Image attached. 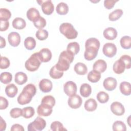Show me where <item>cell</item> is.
<instances>
[{
    "label": "cell",
    "mask_w": 131,
    "mask_h": 131,
    "mask_svg": "<svg viewBox=\"0 0 131 131\" xmlns=\"http://www.w3.org/2000/svg\"><path fill=\"white\" fill-rule=\"evenodd\" d=\"M36 89L35 86L29 83L26 85L17 97V102L20 105L27 104L30 102L32 97L36 94Z\"/></svg>",
    "instance_id": "6da1fadb"
},
{
    "label": "cell",
    "mask_w": 131,
    "mask_h": 131,
    "mask_svg": "<svg viewBox=\"0 0 131 131\" xmlns=\"http://www.w3.org/2000/svg\"><path fill=\"white\" fill-rule=\"evenodd\" d=\"M74 59V55L67 50L63 51L60 54L57 63L55 64L57 69L60 71H67Z\"/></svg>",
    "instance_id": "7a4b0ae2"
},
{
    "label": "cell",
    "mask_w": 131,
    "mask_h": 131,
    "mask_svg": "<svg viewBox=\"0 0 131 131\" xmlns=\"http://www.w3.org/2000/svg\"><path fill=\"white\" fill-rule=\"evenodd\" d=\"M59 31L66 38L69 39H73L78 35L77 31L75 29L73 26L69 23H63L59 27Z\"/></svg>",
    "instance_id": "3957f363"
},
{
    "label": "cell",
    "mask_w": 131,
    "mask_h": 131,
    "mask_svg": "<svg viewBox=\"0 0 131 131\" xmlns=\"http://www.w3.org/2000/svg\"><path fill=\"white\" fill-rule=\"evenodd\" d=\"M41 62L38 56V53L36 52L32 54L27 60L25 64V68L28 71L34 72L39 68Z\"/></svg>",
    "instance_id": "277c9868"
},
{
    "label": "cell",
    "mask_w": 131,
    "mask_h": 131,
    "mask_svg": "<svg viewBox=\"0 0 131 131\" xmlns=\"http://www.w3.org/2000/svg\"><path fill=\"white\" fill-rule=\"evenodd\" d=\"M46 126V121L40 117H37L34 121L31 122L28 125L29 131H40L45 128Z\"/></svg>",
    "instance_id": "5b68a950"
},
{
    "label": "cell",
    "mask_w": 131,
    "mask_h": 131,
    "mask_svg": "<svg viewBox=\"0 0 131 131\" xmlns=\"http://www.w3.org/2000/svg\"><path fill=\"white\" fill-rule=\"evenodd\" d=\"M102 51L105 56L109 58H112L116 54L117 47L113 43L107 42L104 45Z\"/></svg>",
    "instance_id": "8992f818"
},
{
    "label": "cell",
    "mask_w": 131,
    "mask_h": 131,
    "mask_svg": "<svg viewBox=\"0 0 131 131\" xmlns=\"http://www.w3.org/2000/svg\"><path fill=\"white\" fill-rule=\"evenodd\" d=\"M37 2L41 6V9L43 13L46 15H51L54 11V8L52 2L51 0L37 1Z\"/></svg>",
    "instance_id": "52a82bcc"
},
{
    "label": "cell",
    "mask_w": 131,
    "mask_h": 131,
    "mask_svg": "<svg viewBox=\"0 0 131 131\" xmlns=\"http://www.w3.org/2000/svg\"><path fill=\"white\" fill-rule=\"evenodd\" d=\"M77 88L76 83L72 81H68L64 84V92L69 97L75 95L77 92Z\"/></svg>",
    "instance_id": "ba28073f"
},
{
    "label": "cell",
    "mask_w": 131,
    "mask_h": 131,
    "mask_svg": "<svg viewBox=\"0 0 131 131\" xmlns=\"http://www.w3.org/2000/svg\"><path fill=\"white\" fill-rule=\"evenodd\" d=\"M82 103V100L81 97L77 95H74L70 96L68 99V103L69 106L72 108L76 109L80 107Z\"/></svg>",
    "instance_id": "9c48e42d"
},
{
    "label": "cell",
    "mask_w": 131,
    "mask_h": 131,
    "mask_svg": "<svg viewBox=\"0 0 131 131\" xmlns=\"http://www.w3.org/2000/svg\"><path fill=\"white\" fill-rule=\"evenodd\" d=\"M53 111V107L49 105L42 103L38 105L37 108V113L39 116L47 117L50 116Z\"/></svg>",
    "instance_id": "30bf717a"
},
{
    "label": "cell",
    "mask_w": 131,
    "mask_h": 131,
    "mask_svg": "<svg viewBox=\"0 0 131 131\" xmlns=\"http://www.w3.org/2000/svg\"><path fill=\"white\" fill-rule=\"evenodd\" d=\"M38 53V56L41 62H48L52 58L51 51L48 48H43Z\"/></svg>",
    "instance_id": "8fae6325"
},
{
    "label": "cell",
    "mask_w": 131,
    "mask_h": 131,
    "mask_svg": "<svg viewBox=\"0 0 131 131\" xmlns=\"http://www.w3.org/2000/svg\"><path fill=\"white\" fill-rule=\"evenodd\" d=\"M111 110L112 112L116 116H122L125 112L124 106L119 102L115 101L111 105Z\"/></svg>",
    "instance_id": "7c38bea8"
},
{
    "label": "cell",
    "mask_w": 131,
    "mask_h": 131,
    "mask_svg": "<svg viewBox=\"0 0 131 131\" xmlns=\"http://www.w3.org/2000/svg\"><path fill=\"white\" fill-rule=\"evenodd\" d=\"M98 50V49L93 47H85V50L84 53V58L89 61L93 60L96 57Z\"/></svg>",
    "instance_id": "4fadbf2b"
},
{
    "label": "cell",
    "mask_w": 131,
    "mask_h": 131,
    "mask_svg": "<svg viewBox=\"0 0 131 131\" xmlns=\"http://www.w3.org/2000/svg\"><path fill=\"white\" fill-rule=\"evenodd\" d=\"M8 40L9 44L14 47H17L20 42V36L16 32H10L8 36Z\"/></svg>",
    "instance_id": "5bb4252c"
},
{
    "label": "cell",
    "mask_w": 131,
    "mask_h": 131,
    "mask_svg": "<svg viewBox=\"0 0 131 131\" xmlns=\"http://www.w3.org/2000/svg\"><path fill=\"white\" fill-rule=\"evenodd\" d=\"M117 81L115 78L108 77L105 78L103 82V85L105 90L112 91L115 89L117 86Z\"/></svg>",
    "instance_id": "9a60e30c"
},
{
    "label": "cell",
    "mask_w": 131,
    "mask_h": 131,
    "mask_svg": "<svg viewBox=\"0 0 131 131\" xmlns=\"http://www.w3.org/2000/svg\"><path fill=\"white\" fill-rule=\"evenodd\" d=\"M39 88L40 91L43 93L50 92L53 88L52 82L48 79H42L39 83Z\"/></svg>",
    "instance_id": "2e32d148"
},
{
    "label": "cell",
    "mask_w": 131,
    "mask_h": 131,
    "mask_svg": "<svg viewBox=\"0 0 131 131\" xmlns=\"http://www.w3.org/2000/svg\"><path fill=\"white\" fill-rule=\"evenodd\" d=\"M103 35L104 38L106 39L112 40L116 38L117 36V31L113 27H108L103 31Z\"/></svg>",
    "instance_id": "e0dca14e"
},
{
    "label": "cell",
    "mask_w": 131,
    "mask_h": 131,
    "mask_svg": "<svg viewBox=\"0 0 131 131\" xmlns=\"http://www.w3.org/2000/svg\"><path fill=\"white\" fill-rule=\"evenodd\" d=\"M113 71L118 74H120L124 72L125 69H126V66L125 63L121 59L117 60L113 64Z\"/></svg>",
    "instance_id": "ac0fdd59"
},
{
    "label": "cell",
    "mask_w": 131,
    "mask_h": 131,
    "mask_svg": "<svg viewBox=\"0 0 131 131\" xmlns=\"http://www.w3.org/2000/svg\"><path fill=\"white\" fill-rule=\"evenodd\" d=\"M107 68L106 62L102 59H98L96 61L93 66V69L99 73L104 72Z\"/></svg>",
    "instance_id": "d6986e66"
},
{
    "label": "cell",
    "mask_w": 131,
    "mask_h": 131,
    "mask_svg": "<svg viewBox=\"0 0 131 131\" xmlns=\"http://www.w3.org/2000/svg\"><path fill=\"white\" fill-rule=\"evenodd\" d=\"M27 17L31 21L34 22L40 17L39 11L35 8H30L27 12Z\"/></svg>",
    "instance_id": "ffe728a7"
},
{
    "label": "cell",
    "mask_w": 131,
    "mask_h": 131,
    "mask_svg": "<svg viewBox=\"0 0 131 131\" xmlns=\"http://www.w3.org/2000/svg\"><path fill=\"white\" fill-rule=\"evenodd\" d=\"M17 87L13 83L9 84L6 86L5 93L7 96L10 98L14 97L17 94Z\"/></svg>",
    "instance_id": "44dd1931"
},
{
    "label": "cell",
    "mask_w": 131,
    "mask_h": 131,
    "mask_svg": "<svg viewBox=\"0 0 131 131\" xmlns=\"http://www.w3.org/2000/svg\"><path fill=\"white\" fill-rule=\"evenodd\" d=\"M121 93L125 96H129L131 93V85L130 83L127 81H123L121 82L119 86Z\"/></svg>",
    "instance_id": "7402d4cb"
},
{
    "label": "cell",
    "mask_w": 131,
    "mask_h": 131,
    "mask_svg": "<svg viewBox=\"0 0 131 131\" xmlns=\"http://www.w3.org/2000/svg\"><path fill=\"white\" fill-rule=\"evenodd\" d=\"M84 108L88 112H93L97 107V103L96 101L93 98L88 99L84 105Z\"/></svg>",
    "instance_id": "603a6c76"
},
{
    "label": "cell",
    "mask_w": 131,
    "mask_h": 131,
    "mask_svg": "<svg viewBox=\"0 0 131 131\" xmlns=\"http://www.w3.org/2000/svg\"><path fill=\"white\" fill-rule=\"evenodd\" d=\"M74 71L78 75H84L88 72L86 66L82 62H78L74 66Z\"/></svg>",
    "instance_id": "cb8c5ba5"
},
{
    "label": "cell",
    "mask_w": 131,
    "mask_h": 131,
    "mask_svg": "<svg viewBox=\"0 0 131 131\" xmlns=\"http://www.w3.org/2000/svg\"><path fill=\"white\" fill-rule=\"evenodd\" d=\"M15 82L18 85H23L25 83L27 80V75L22 72H18L15 75Z\"/></svg>",
    "instance_id": "d4e9b609"
},
{
    "label": "cell",
    "mask_w": 131,
    "mask_h": 131,
    "mask_svg": "<svg viewBox=\"0 0 131 131\" xmlns=\"http://www.w3.org/2000/svg\"><path fill=\"white\" fill-rule=\"evenodd\" d=\"M92 93V88L88 83H83L80 88V93L83 97H88Z\"/></svg>",
    "instance_id": "484cf974"
},
{
    "label": "cell",
    "mask_w": 131,
    "mask_h": 131,
    "mask_svg": "<svg viewBox=\"0 0 131 131\" xmlns=\"http://www.w3.org/2000/svg\"><path fill=\"white\" fill-rule=\"evenodd\" d=\"M26 21L21 17H16L12 21V26L16 29H23L26 27Z\"/></svg>",
    "instance_id": "4316f807"
},
{
    "label": "cell",
    "mask_w": 131,
    "mask_h": 131,
    "mask_svg": "<svg viewBox=\"0 0 131 131\" xmlns=\"http://www.w3.org/2000/svg\"><path fill=\"white\" fill-rule=\"evenodd\" d=\"M87 78L88 80L90 82L92 83H96L100 79L101 74L100 73L93 70L88 73Z\"/></svg>",
    "instance_id": "83f0119b"
},
{
    "label": "cell",
    "mask_w": 131,
    "mask_h": 131,
    "mask_svg": "<svg viewBox=\"0 0 131 131\" xmlns=\"http://www.w3.org/2000/svg\"><path fill=\"white\" fill-rule=\"evenodd\" d=\"M56 11L59 15H66L69 11V7L66 3L60 2L57 5Z\"/></svg>",
    "instance_id": "f1b7e54d"
},
{
    "label": "cell",
    "mask_w": 131,
    "mask_h": 131,
    "mask_svg": "<svg viewBox=\"0 0 131 131\" xmlns=\"http://www.w3.org/2000/svg\"><path fill=\"white\" fill-rule=\"evenodd\" d=\"M67 50L72 53L74 55L78 53L80 50V46L77 42H70L67 47Z\"/></svg>",
    "instance_id": "f546056e"
},
{
    "label": "cell",
    "mask_w": 131,
    "mask_h": 131,
    "mask_svg": "<svg viewBox=\"0 0 131 131\" xmlns=\"http://www.w3.org/2000/svg\"><path fill=\"white\" fill-rule=\"evenodd\" d=\"M24 46L26 49L32 50L36 47V41L33 37H28L25 39Z\"/></svg>",
    "instance_id": "4dcf8cb0"
},
{
    "label": "cell",
    "mask_w": 131,
    "mask_h": 131,
    "mask_svg": "<svg viewBox=\"0 0 131 131\" xmlns=\"http://www.w3.org/2000/svg\"><path fill=\"white\" fill-rule=\"evenodd\" d=\"M123 13V10L120 9H117L110 13L108 15V19L112 21H116L120 18Z\"/></svg>",
    "instance_id": "1f68e13d"
},
{
    "label": "cell",
    "mask_w": 131,
    "mask_h": 131,
    "mask_svg": "<svg viewBox=\"0 0 131 131\" xmlns=\"http://www.w3.org/2000/svg\"><path fill=\"white\" fill-rule=\"evenodd\" d=\"M121 47L124 49H129L131 48V38L129 36H124L120 40Z\"/></svg>",
    "instance_id": "d6a6232c"
},
{
    "label": "cell",
    "mask_w": 131,
    "mask_h": 131,
    "mask_svg": "<svg viewBox=\"0 0 131 131\" xmlns=\"http://www.w3.org/2000/svg\"><path fill=\"white\" fill-rule=\"evenodd\" d=\"M100 46V43L99 40L94 37L89 38L85 42V48L88 47H93L99 50Z\"/></svg>",
    "instance_id": "836d02e7"
},
{
    "label": "cell",
    "mask_w": 131,
    "mask_h": 131,
    "mask_svg": "<svg viewBox=\"0 0 131 131\" xmlns=\"http://www.w3.org/2000/svg\"><path fill=\"white\" fill-rule=\"evenodd\" d=\"M49 74L50 77L53 79H59L63 76V72L60 71L57 69L55 65L50 69Z\"/></svg>",
    "instance_id": "e575fe53"
},
{
    "label": "cell",
    "mask_w": 131,
    "mask_h": 131,
    "mask_svg": "<svg viewBox=\"0 0 131 131\" xmlns=\"http://www.w3.org/2000/svg\"><path fill=\"white\" fill-rule=\"evenodd\" d=\"M22 116L26 119L30 118L33 117L35 114V110L34 108L31 106H28L23 108Z\"/></svg>",
    "instance_id": "d590c367"
},
{
    "label": "cell",
    "mask_w": 131,
    "mask_h": 131,
    "mask_svg": "<svg viewBox=\"0 0 131 131\" xmlns=\"http://www.w3.org/2000/svg\"><path fill=\"white\" fill-rule=\"evenodd\" d=\"M0 79L1 82L4 84L9 83L12 79V75L9 72H4L1 74Z\"/></svg>",
    "instance_id": "8d00e7d4"
},
{
    "label": "cell",
    "mask_w": 131,
    "mask_h": 131,
    "mask_svg": "<svg viewBox=\"0 0 131 131\" xmlns=\"http://www.w3.org/2000/svg\"><path fill=\"white\" fill-rule=\"evenodd\" d=\"M113 130L114 131H125L126 130V125L121 121H116L113 124Z\"/></svg>",
    "instance_id": "74e56055"
},
{
    "label": "cell",
    "mask_w": 131,
    "mask_h": 131,
    "mask_svg": "<svg viewBox=\"0 0 131 131\" xmlns=\"http://www.w3.org/2000/svg\"><path fill=\"white\" fill-rule=\"evenodd\" d=\"M97 99L101 103H106L109 100V95L103 91L99 92L97 95Z\"/></svg>",
    "instance_id": "f35d334b"
},
{
    "label": "cell",
    "mask_w": 131,
    "mask_h": 131,
    "mask_svg": "<svg viewBox=\"0 0 131 131\" xmlns=\"http://www.w3.org/2000/svg\"><path fill=\"white\" fill-rule=\"evenodd\" d=\"M41 103L49 105L53 107L55 104V99L52 96L47 95L42 98Z\"/></svg>",
    "instance_id": "ab89813d"
},
{
    "label": "cell",
    "mask_w": 131,
    "mask_h": 131,
    "mask_svg": "<svg viewBox=\"0 0 131 131\" xmlns=\"http://www.w3.org/2000/svg\"><path fill=\"white\" fill-rule=\"evenodd\" d=\"M11 16V12L7 9L1 8L0 9V20H8Z\"/></svg>",
    "instance_id": "60d3db41"
},
{
    "label": "cell",
    "mask_w": 131,
    "mask_h": 131,
    "mask_svg": "<svg viewBox=\"0 0 131 131\" xmlns=\"http://www.w3.org/2000/svg\"><path fill=\"white\" fill-rule=\"evenodd\" d=\"M48 32L46 30L39 29L36 32V38L40 40H43L46 39L48 37Z\"/></svg>",
    "instance_id": "b9f144b4"
},
{
    "label": "cell",
    "mask_w": 131,
    "mask_h": 131,
    "mask_svg": "<svg viewBox=\"0 0 131 131\" xmlns=\"http://www.w3.org/2000/svg\"><path fill=\"white\" fill-rule=\"evenodd\" d=\"M51 129L53 131H61L67 130L64 128L62 124L58 121H55L53 122L51 124Z\"/></svg>",
    "instance_id": "7bdbcfd3"
},
{
    "label": "cell",
    "mask_w": 131,
    "mask_h": 131,
    "mask_svg": "<svg viewBox=\"0 0 131 131\" xmlns=\"http://www.w3.org/2000/svg\"><path fill=\"white\" fill-rule=\"evenodd\" d=\"M34 26L38 29H42L46 25V19L40 16L37 19L33 22Z\"/></svg>",
    "instance_id": "ee69618b"
},
{
    "label": "cell",
    "mask_w": 131,
    "mask_h": 131,
    "mask_svg": "<svg viewBox=\"0 0 131 131\" xmlns=\"http://www.w3.org/2000/svg\"><path fill=\"white\" fill-rule=\"evenodd\" d=\"M10 116L13 118H17L23 115V110L20 108H13L10 112Z\"/></svg>",
    "instance_id": "f6af8a7d"
},
{
    "label": "cell",
    "mask_w": 131,
    "mask_h": 131,
    "mask_svg": "<svg viewBox=\"0 0 131 131\" xmlns=\"http://www.w3.org/2000/svg\"><path fill=\"white\" fill-rule=\"evenodd\" d=\"M10 64V60L8 58L3 56L1 57L0 68L1 69H6L8 68L9 67Z\"/></svg>",
    "instance_id": "bcb514c9"
},
{
    "label": "cell",
    "mask_w": 131,
    "mask_h": 131,
    "mask_svg": "<svg viewBox=\"0 0 131 131\" xmlns=\"http://www.w3.org/2000/svg\"><path fill=\"white\" fill-rule=\"evenodd\" d=\"M125 64L126 69H129L130 68V57L128 55H123L120 58Z\"/></svg>",
    "instance_id": "7dc6e473"
},
{
    "label": "cell",
    "mask_w": 131,
    "mask_h": 131,
    "mask_svg": "<svg viewBox=\"0 0 131 131\" xmlns=\"http://www.w3.org/2000/svg\"><path fill=\"white\" fill-rule=\"evenodd\" d=\"M117 2H118V0H105L104 1V6L107 9H111L114 7L115 3Z\"/></svg>",
    "instance_id": "c3c4849f"
},
{
    "label": "cell",
    "mask_w": 131,
    "mask_h": 131,
    "mask_svg": "<svg viewBox=\"0 0 131 131\" xmlns=\"http://www.w3.org/2000/svg\"><path fill=\"white\" fill-rule=\"evenodd\" d=\"M0 110H5L6 109L9 105L8 101L4 97H0Z\"/></svg>",
    "instance_id": "681fc988"
},
{
    "label": "cell",
    "mask_w": 131,
    "mask_h": 131,
    "mask_svg": "<svg viewBox=\"0 0 131 131\" xmlns=\"http://www.w3.org/2000/svg\"><path fill=\"white\" fill-rule=\"evenodd\" d=\"M1 23V31H6L9 27V23L8 20H0Z\"/></svg>",
    "instance_id": "f907efd6"
},
{
    "label": "cell",
    "mask_w": 131,
    "mask_h": 131,
    "mask_svg": "<svg viewBox=\"0 0 131 131\" xmlns=\"http://www.w3.org/2000/svg\"><path fill=\"white\" fill-rule=\"evenodd\" d=\"M15 130L24 131V128L22 125L19 124H14L11 126V131H15Z\"/></svg>",
    "instance_id": "816d5d0a"
},
{
    "label": "cell",
    "mask_w": 131,
    "mask_h": 131,
    "mask_svg": "<svg viewBox=\"0 0 131 131\" xmlns=\"http://www.w3.org/2000/svg\"><path fill=\"white\" fill-rule=\"evenodd\" d=\"M6 128V123L5 120H3L2 117L1 118V130H5Z\"/></svg>",
    "instance_id": "f5cc1de1"
},
{
    "label": "cell",
    "mask_w": 131,
    "mask_h": 131,
    "mask_svg": "<svg viewBox=\"0 0 131 131\" xmlns=\"http://www.w3.org/2000/svg\"><path fill=\"white\" fill-rule=\"evenodd\" d=\"M0 38H1L0 48L1 49H2L6 46V40H5V39L2 36H0Z\"/></svg>",
    "instance_id": "db71d44e"
}]
</instances>
